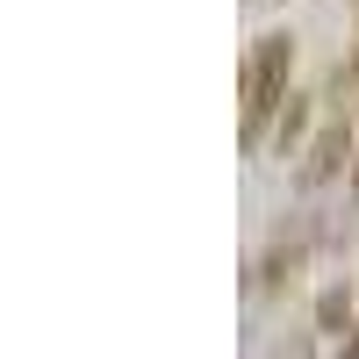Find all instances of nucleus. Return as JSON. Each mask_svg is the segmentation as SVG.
Returning a JSON list of instances; mask_svg holds the SVG:
<instances>
[{"mask_svg": "<svg viewBox=\"0 0 359 359\" xmlns=\"http://www.w3.org/2000/svg\"><path fill=\"white\" fill-rule=\"evenodd\" d=\"M287 65H294V36H259V57H252V79H245V130L266 123V108L280 101V86H287Z\"/></svg>", "mask_w": 359, "mask_h": 359, "instance_id": "nucleus-1", "label": "nucleus"}]
</instances>
